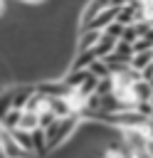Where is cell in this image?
I'll use <instances>...</instances> for the list:
<instances>
[{"label": "cell", "mask_w": 153, "mask_h": 158, "mask_svg": "<svg viewBox=\"0 0 153 158\" xmlns=\"http://www.w3.org/2000/svg\"><path fill=\"white\" fill-rule=\"evenodd\" d=\"M49 111H52L57 118H69V116H76L67 96H57V99H49Z\"/></svg>", "instance_id": "2"}, {"label": "cell", "mask_w": 153, "mask_h": 158, "mask_svg": "<svg viewBox=\"0 0 153 158\" xmlns=\"http://www.w3.org/2000/svg\"><path fill=\"white\" fill-rule=\"evenodd\" d=\"M2 153H5V158H30V156L17 146V141L12 138V133H10V131L2 136Z\"/></svg>", "instance_id": "4"}, {"label": "cell", "mask_w": 153, "mask_h": 158, "mask_svg": "<svg viewBox=\"0 0 153 158\" xmlns=\"http://www.w3.org/2000/svg\"><path fill=\"white\" fill-rule=\"evenodd\" d=\"M116 40L114 37H109V35H101V40H99V44L94 47V57L96 59H106V57H111L114 52H116Z\"/></svg>", "instance_id": "3"}, {"label": "cell", "mask_w": 153, "mask_h": 158, "mask_svg": "<svg viewBox=\"0 0 153 158\" xmlns=\"http://www.w3.org/2000/svg\"><path fill=\"white\" fill-rule=\"evenodd\" d=\"M123 30H126L123 25H118V22H111V25H109V27L104 30V35H109V37H114L116 42H121V37H123Z\"/></svg>", "instance_id": "11"}, {"label": "cell", "mask_w": 153, "mask_h": 158, "mask_svg": "<svg viewBox=\"0 0 153 158\" xmlns=\"http://www.w3.org/2000/svg\"><path fill=\"white\" fill-rule=\"evenodd\" d=\"M20 118H22V111L12 109V111L2 118V123H5V128H7V131H15V128H20Z\"/></svg>", "instance_id": "10"}, {"label": "cell", "mask_w": 153, "mask_h": 158, "mask_svg": "<svg viewBox=\"0 0 153 158\" xmlns=\"http://www.w3.org/2000/svg\"><path fill=\"white\" fill-rule=\"evenodd\" d=\"M20 128H22V131H27V133H35V131L39 128V114H35V111H22Z\"/></svg>", "instance_id": "6"}, {"label": "cell", "mask_w": 153, "mask_h": 158, "mask_svg": "<svg viewBox=\"0 0 153 158\" xmlns=\"http://www.w3.org/2000/svg\"><path fill=\"white\" fill-rule=\"evenodd\" d=\"M12 133V138L17 141V146L27 153V156H35V143H32V133H27V131H22V128H15V131H10Z\"/></svg>", "instance_id": "5"}, {"label": "cell", "mask_w": 153, "mask_h": 158, "mask_svg": "<svg viewBox=\"0 0 153 158\" xmlns=\"http://www.w3.org/2000/svg\"><path fill=\"white\" fill-rule=\"evenodd\" d=\"M104 32H96V30H79V37H76V54H84V52H94V47L99 44Z\"/></svg>", "instance_id": "1"}, {"label": "cell", "mask_w": 153, "mask_h": 158, "mask_svg": "<svg viewBox=\"0 0 153 158\" xmlns=\"http://www.w3.org/2000/svg\"><path fill=\"white\" fill-rule=\"evenodd\" d=\"M89 72H91L99 81H101V79H111V77H114V74H111V69H109V64H106L104 59H96V62L89 67Z\"/></svg>", "instance_id": "7"}, {"label": "cell", "mask_w": 153, "mask_h": 158, "mask_svg": "<svg viewBox=\"0 0 153 158\" xmlns=\"http://www.w3.org/2000/svg\"><path fill=\"white\" fill-rule=\"evenodd\" d=\"M151 62H153V52H143V54H133L131 67H133L136 72H143V69H146Z\"/></svg>", "instance_id": "9"}, {"label": "cell", "mask_w": 153, "mask_h": 158, "mask_svg": "<svg viewBox=\"0 0 153 158\" xmlns=\"http://www.w3.org/2000/svg\"><path fill=\"white\" fill-rule=\"evenodd\" d=\"M57 121H59V118H57L52 111H42V114H39V128H42V131H47V128L54 126Z\"/></svg>", "instance_id": "12"}, {"label": "cell", "mask_w": 153, "mask_h": 158, "mask_svg": "<svg viewBox=\"0 0 153 158\" xmlns=\"http://www.w3.org/2000/svg\"><path fill=\"white\" fill-rule=\"evenodd\" d=\"M12 89H15V86H12ZM12 89L0 91V118H5V116L12 111Z\"/></svg>", "instance_id": "8"}]
</instances>
